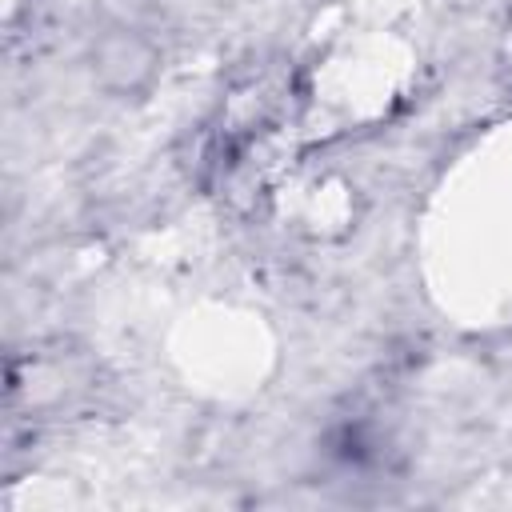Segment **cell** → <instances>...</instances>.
I'll list each match as a JSON object with an SVG mask.
<instances>
[{
	"instance_id": "cell-1",
	"label": "cell",
	"mask_w": 512,
	"mask_h": 512,
	"mask_svg": "<svg viewBox=\"0 0 512 512\" xmlns=\"http://www.w3.org/2000/svg\"><path fill=\"white\" fill-rule=\"evenodd\" d=\"M156 48L140 36V32H108L96 48H92V68L100 76L104 88L112 92H140L152 76H156Z\"/></svg>"
}]
</instances>
